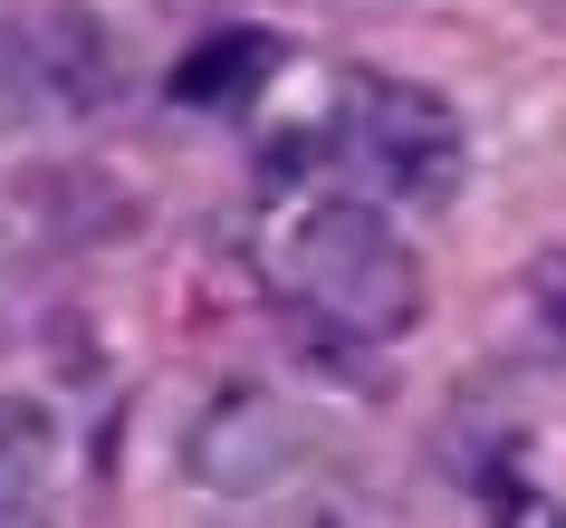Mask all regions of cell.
Returning <instances> with one entry per match:
<instances>
[{
    "label": "cell",
    "mask_w": 566,
    "mask_h": 528,
    "mask_svg": "<svg viewBox=\"0 0 566 528\" xmlns=\"http://www.w3.org/2000/svg\"><path fill=\"white\" fill-rule=\"evenodd\" d=\"M279 279L307 298V318L346 327L365 346H385V337H413L422 327V260L403 250L375 203H307L289 231H279Z\"/></svg>",
    "instance_id": "1"
},
{
    "label": "cell",
    "mask_w": 566,
    "mask_h": 528,
    "mask_svg": "<svg viewBox=\"0 0 566 528\" xmlns=\"http://www.w3.org/2000/svg\"><path fill=\"white\" fill-rule=\"evenodd\" d=\"M336 135H346V154H356V174L375 183V193H394V203H442L451 183H461V154H471L451 96L413 87V77H385V68L346 87Z\"/></svg>",
    "instance_id": "2"
},
{
    "label": "cell",
    "mask_w": 566,
    "mask_h": 528,
    "mask_svg": "<svg viewBox=\"0 0 566 528\" xmlns=\"http://www.w3.org/2000/svg\"><path fill=\"white\" fill-rule=\"evenodd\" d=\"M182 462L192 480L221 499H269L307 480L317 470V423H307L289 394H269V384H231V394H211L192 413V433H182Z\"/></svg>",
    "instance_id": "3"
},
{
    "label": "cell",
    "mask_w": 566,
    "mask_h": 528,
    "mask_svg": "<svg viewBox=\"0 0 566 528\" xmlns=\"http://www.w3.org/2000/svg\"><path fill=\"white\" fill-rule=\"evenodd\" d=\"M10 39H20V68L39 87V116H96L125 96V59L116 30L77 10V0H39V10H10Z\"/></svg>",
    "instance_id": "4"
},
{
    "label": "cell",
    "mask_w": 566,
    "mask_h": 528,
    "mask_svg": "<svg viewBox=\"0 0 566 528\" xmlns=\"http://www.w3.org/2000/svg\"><path fill=\"white\" fill-rule=\"evenodd\" d=\"M269 77H279V39L269 30H221V39H202V49H182L174 96L182 106H250Z\"/></svg>",
    "instance_id": "5"
},
{
    "label": "cell",
    "mask_w": 566,
    "mask_h": 528,
    "mask_svg": "<svg viewBox=\"0 0 566 528\" xmlns=\"http://www.w3.org/2000/svg\"><path fill=\"white\" fill-rule=\"evenodd\" d=\"M39 462H49V413L20 404V394H0V519H10V509H30Z\"/></svg>",
    "instance_id": "6"
},
{
    "label": "cell",
    "mask_w": 566,
    "mask_h": 528,
    "mask_svg": "<svg viewBox=\"0 0 566 528\" xmlns=\"http://www.w3.org/2000/svg\"><path fill=\"white\" fill-rule=\"evenodd\" d=\"M528 308H537V327L566 346V250H547V260L528 269Z\"/></svg>",
    "instance_id": "7"
},
{
    "label": "cell",
    "mask_w": 566,
    "mask_h": 528,
    "mask_svg": "<svg viewBox=\"0 0 566 528\" xmlns=\"http://www.w3.org/2000/svg\"><path fill=\"white\" fill-rule=\"evenodd\" d=\"M509 528H566V509H547V499H528V509H509Z\"/></svg>",
    "instance_id": "8"
},
{
    "label": "cell",
    "mask_w": 566,
    "mask_h": 528,
    "mask_svg": "<svg viewBox=\"0 0 566 528\" xmlns=\"http://www.w3.org/2000/svg\"><path fill=\"white\" fill-rule=\"evenodd\" d=\"M356 10H403V0H356Z\"/></svg>",
    "instance_id": "9"
}]
</instances>
